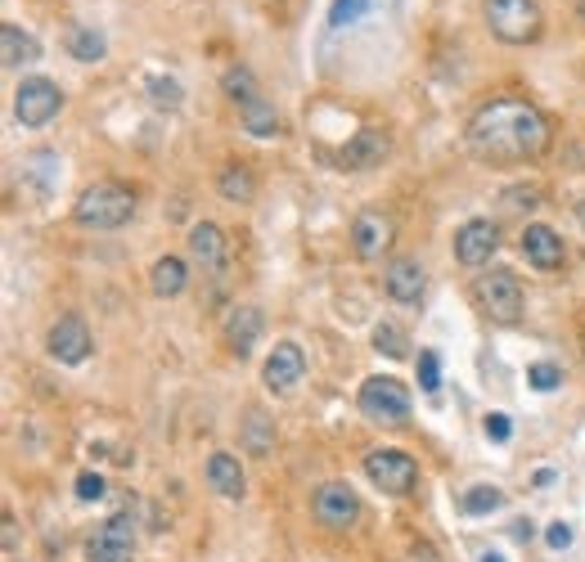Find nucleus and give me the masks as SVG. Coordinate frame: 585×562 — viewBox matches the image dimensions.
<instances>
[{
	"label": "nucleus",
	"mask_w": 585,
	"mask_h": 562,
	"mask_svg": "<svg viewBox=\"0 0 585 562\" xmlns=\"http://www.w3.org/2000/svg\"><path fill=\"white\" fill-rule=\"evenodd\" d=\"M243 450L248 455H258V459H266L275 450V423L262 415V409H252V415L243 419Z\"/></svg>",
	"instance_id": "obj_25"
},
{
	"label": "nucleus",
	"mask_w": 585,
	"mask_h": 562,
	"mask_svg": "<svg viewBox=\"0 0 585 562\" xmlns=\"http://www.w3.org/2000/svg\"><path fill=\"white\" fill-rule=\"evenodd\" d=\"M365 10H370V0H334V10H329V27L343 32L347 23H360Z\"/></svg>",
	"instance_id": "obj_30"
},
{
	"label": "nucleus",
	"mask_w": 585,
	"mask_h": 562,
	"mask_svg": "<svg viewBox=\"0 0 585 562\" xmlns=\"http://www.w3.org/2000/svg\"><path fill=\"white\" fill-rule=\"evenodd\" d=\"M487 27L504 46H532L540 36V27H545V14H540L536 0H491L487 5Z\"/></svg>",
	"instance_id": "obj_4"
},
{
	"label": "nucleus",
	"mask_w": 585,
	"mask_h": 562,
	"mask_svg": "<svg viewBox=\"0 0 585 562\" xmlns=\"http://www.w3.org/2000/svg\"><path fill=\"white\" fill-rule=\"evenodd\" d=\"M545 545H550V549H568L572 545V527H568V522H554V527L545 531Z\"/></svg>",
	"instance_id": "obj_34"
},
{
	"label": "nucleus",
	"mask_w": 585,
	"mask_h": 562,
	"mask_svg": "<svg viewBox=\"0 0 585 562\" xmlns=\"http://www.w3.org/2000/svg\"><path fill=\"white\" fill-rule=\"evenodd\" d=\"M509 432H514L509 428V415H487V437L491 441H509Z\"/></svg>",
	"instance_id": "obj_35"
},
{
	"label": "nucleus",
	"mask_w": 585,
	"mask_h": 562,
	"mask_svg": "<svg viewBox=\"0 0 585 562\" xmlns=\"http://www.w3.org/2000/svg\"><path fill=\"white\" fill-rule=\"evenodd\" d=\"M581 356H585V328H581Z\"/></svg>",
	"instance_id": "obj_38"
},
{
	"label": "nucleus",
	"mask_w": 585,
	"mask_h": 562,
	"mask_svg": "<svg viewBox=\"0 0 585 562\" xmlns=\"http://www.w3.org/2000/svg\"><path fill=\"white\" fill-rule=\"evenodd\" d=\"M0 59H5V68L36 63L41 59V41L32 32H23L19 23H0Z\"/></svg>",
	"instance_id": "obj_19"
},
{
	"label": "nucleus",
	"mask_w": 585,
	"mask_h": 562,
	"mask_svg": "<svg viewBox=\"0 0 585 562\" xmlns=\"http://www.w3.org/2000/svg\"><path fill=\"white\" fill-rule=\"evenodd\" d=\"M392 154V140H387V131H379V127H360L347 144H343V167L347 171H374V167H383V158Z\"/></svg>",
	"instance_id": "obj_12"
},
{
	"label": "nucleus",
	"mask_w": 585,
	"mask_h": 562,
	"mask_svg": "<svg viewBox=\"0 0 585 562\" xmlns=\"http://www.w3.org/2000/svg\"><path fill=\"white\" fill-rule=\"evenodd\" d=\"M99 495H104V477H99V473H82V477H77V500L91 504V500H99Z\"/></svg>",
	"instance_id": "obj_33"
},
{
	"label": "nucleus",
	"mask_w": 585,
	"mask_h": 562,
	"mask_svg": "<svg viewBox=\"0 0 585 562\" xmlns=\"http://www.w3.org/2000/svg\"><path fill=\"white\" fill-rule=\"evenodd\" d=\"M258 337H262V311L258 307H235L230 315H226V343H230V351L243 360L252 347H258Z\"/></svg>",
	"instance_id": "obj_18"
},
{
	"label": "nucleus",
	"mask_w": 585,
	"mask_h": 562,
	"mask_svg": "<svg viewBox=\"0 0 585 562\" xmlns=\"http://www.w3.org/2000/svg\"><path fill=\"white\" fill-rule=\"evenodd\" d=\"M222 86H226V95H230L235 104H248L252 95H262V91H258V77H252L248 68H230L226 77H222Z\"/></svg>",
	"instance_id": "obj_27"
},
{
	"label": "nucleus",
	"mask_w": 585,
	"mask_h": 562,
	"mask_svg": "<svg viewBox=\"0 0 585 562\" xmlns=\"http://www.w3.org/2000/svg\"><path fill=\"white\" fill-rule=\"evenodd\" d=\"M383 288H387L392 302L415 307L419 297H423V266H419V256H392L387 271H383Z\"/></svg>",
	"instance_id": "obj_14"
},
{
	"label": "nucleus",
	"mask_w": 585,
	"mask_h": 562,
	"mask_svg": "<svg viewBox=\"0 0 585 562\" xmlns=\"http://www.w3.org/2000/svg\"><path fill=\"white\" fill-rule=\"evenodd\" d=\"M500 248V230H496V220H464L459 225V235H455V256H459V266H491V256Z\"/></svg>",
	"instance_id": "obj_10"
},
{
	"label": "nucleus",
	"mask_w": 585,
	"mask_h": 562,
	"mask_svg": "<svg viewBox=\"0 0 585 562\" xmlns=\"http://www.w3.org/2000/svg\"><path fill=\"white\" fill-rule=\"evenodd\" d=\"M216 190H222L226 203H252L258 199V180H252V171L243 163H230V167H222V176H216Z\"/></svg>",
	"instance_id": "obj_22"
},
{
	"label": "nucleus",
	"mask_w": 585,
	"mask_h": 562,
	"mask_svg": "<svg viewBox=\"0 0 585 562\" xmlns=\"http://www.w3.org/2000/svg\"><path fill=\"white\" fill-rule=\"evenodd\" d=\"M406 333H401L392 320H383L379 328H374V351H383V356H392V360H401V356H406Z\"/></svg>",
	"instance_id": "obj_28"
},
{
	"label": "nucleus",
	"mask_w": 585,
	"mask_h": 562,
	"mask_svg": "<svg viewBox=\"0 0 585 562\" xmlns=\"http://www.w3.org/2000/svg\"><path fill=\"white\" fill-rule=\"evenodd\" d=\"M150 284H154L158 297H180V292H186V284H190L186 261H180V256H158L154 271H150Z\"/></svg>",
	"instance_id": "obj_23"
},
{
	"label": "nucleus",
	"mask_w": 585,
	"mask_h": 562,
	"mask_svg": "<svg viewBox=\"0 0 585 562\" xmlns=\"http://www.w3.org/2000/svg\"><path fill=\"white\" fill-rule=\"evenodd\" d=\"M311 509H315V522H320V527H329V531H347L351 522L360 517V500H356V491H351L347 481L320 486Z\"/></svg>",
	"instance_id": "obj_9"
},
{
	"label": "nucleus",
	"mask_w": 585,
	"mask_h": 562,
	"mask_svg": "<svg viewBox=\"0 0 585 562\" xmlns=\"http://www.w3.org/2000/svg\"><path fill=\"white\" fill-rule=\"evenodd\" d=\"M131 558H135V522L131 513H114L86 540V562H131Z\"/></svg>",
	"instance_id": "obj_8"
},
{
	"label": "nucleus",
	"mask_w": 585,
	"mask_h": 562,
	"mask_svg": "<svg viewBox=\"0 0 585 562\" xmlns=\"http://www.w3.org/2000/svg\"><path fill=\"white\" fill-rule=\"evenodd\" d=\"M144 91H150V99L158 108H180V99H186L180 82H171V77H150V82H144Z\"/></svg>",
	"instance_id": "obj_29"
},
{
	"label": "nucleus",
	"mask_w": 585,
	"mask_h": 562,
	"mask_svg": "<svg viewBox=\"0 0 585 562\" xmlns=\"http://www.w3.org/2000/svg\"><path fill=\"white\" fill-rule=\"evenodd\" d=\"M523 256L532 261L536 271H559L568 261L563 239L550 230V225H527V230H523Z\"/></svg>",
	"instance_id": "obj_16"
},
{
	"label": "nucleus",
	"mask_w": 585,
	"mask_h": 562,
	"mask_svg": "<svg viewBox=\"0 0 585 562\" xmlns=\"http://www.w3.org/2000/svg\"><path fill=\"white\" fill-rule=\"evenodd\" d=\"M581 19H585V0H581Z\"/></svg>",
	"instance_id": "obj_39"
},
{
	"label": "nucleus",
	"mask_w": 585,
	"mask_h": 562,
	"mask_svg": "<svg viewBox=\"0 0 585 562\" xmlns=\"http://www.w3.org/2000/svg\"><path fill=\"white\" fill-rule=\"evenodd\" d=\"M190 256L199 261L207 275H222L226 271V235L216 230L212 220H199L190 230Z\"/></svg>",
	"instance_id": "obj_17"
},
{
	"label": "nucleus",
	"mask_w": 585,
	"mask_h": 562,
	"mask_svg": "<svg viewBox=\"0 0 585 562\" xmlns=\"http://www.w3.org/2000/svg\"><path fill=\"white\" fill-rule=\"evenodd\" d=\"M72 216H77V225H86V230H122V225L135 216V194L122 180H95L77 199Z\"/></svg>",
	"instance_id": "obj_2"
},
{
	"label": "nucleus",
	"mask_w": 585,
	"mask_h": 562,
	"mask_svg": "<svg viewBox=\"0 0 585 562\" xmlns=\"http://www.w3.org/2000/svg\"><path fill=\"white\" fill-rule=\"evenodd\" d=\"M527 383H532L536 392H554V387L563 383V369H559V364H550V360H540V364H532V369H527Z\"/></svg>",
	"instance_id": "obj_31"
},
{
	"label": "nucleus",
	"mask_w": 585,
	"mask_h": 562,
	"mask_svg": "<svg viewBox=\"0 0 585 562\" xmlns=\"http://www.w3.org/2000/svg\"><path fill=\"white\" fill-rule=\"evenodd\" d=\"M365 477L387 495H410L419 481V464L406 450H370V455H365Z\"/></svg>",
	"instance_id": "obj_6"
},
{
	"label": "nucleus",
	"mask_w": 585,
	"mask_h": 562,
	"mask_svg": "<svg viewBox=\"0 0 585 562\" xmlns=\"http://www.w3.org/2000/svg\"><path fill=\"white\" fill-rule=\"evenodd\" d=\"M239 118H243V131L258 135V140L279 135V112H275V104L262 99V95H252L248 104H239Z\"/></svg>",
	"instance_id": "obj_21"
},
{
	"label": "nucleus",
	"mask_w": 585,
	"mask_h": 562,
	"mask_svg": "<svg viewBox=\"0 0 585 562\" xmlns=\"http://www.w3.org/2000/svg\"><path fill=\"white\" fill-rule=\"evenodd\" d=\"M392 239H396V225H392L387 212H360V216L351 220V252H356L360 261L383 256V252L392 248Z\"/></svg>",
	"instance_id": "obj_11"
},
{
	"label": "nucleus",
	"mask_w": 585,
	"mask_h": 562,
	"mask_svg": "<svg viewBox=\"0 0 585 562\" xmlns=\"http://www.w3.org/2000/svg\"><path fill=\"white\" fill-rule=\"evenodd\" d=\"M464 140L478 163L504 167V163H536L545 148H550L554 131H550V118H545L532 99L504 95V99H487L473 112L464 127Z\"/></svg>",
	"instance_id": "obj_1"
},
{
	"label": "nucleus",
	"mask_w": 585,
	"mask_h": 562,
	"mask_svg": "<svg viewBox=\"0 0 585 562\" xmlns=\"http://www.w3.org/2000/svg\"><path fill=\"white\" fill-rule=\"evenodd\" d=\"M59 108H63V91H59V82H50V77H27L19 91H14V118L23 122V127H46L50 118H59Z\"/></svg>",
	"instance_id": "obj_7"
},
{
	"label": "nucleus",
	"mask_w": 585,
	"mask_h": 562,
	"mask_svg": "<svg viewBox=\"0 0 585 562\" xmlns=\"http://www.w3.org/2000/svg\"><path fill=\"white\" fill-rule=\"evenodd\" d=\"M104 50H108V41H104V32H99V27L77 23V27L68 32V55L77 59V63H99Z\"/></svg>",
	"instance_id": "obj_24"
},
{
	"label": "nucleus",
	"mask_w": 585,
	"mask_h": 562,
	"mask_svg": "<svg viewBox=\"0 0 585 562\" xmlns=\"http://www.w3.org/2000/svg\"><path fill=\"white\" fill-rule=\"evenodd\" d=\"M19 545V527H14V517H5V553H14Z\"/></svg>",
	"instance_id": "obj_36"
},
{
	"label": "nucleus",
	"mask_w": 585,
	"mask_h": 562,
	"mask_svg": "<svg viewBox=\"0 0 585 562\" xmlns=\"http://www.w3.org/2000/svg\"><path fill=\"white\" fill-rule=\"evenodd\" d=\"M207 481H212V491L226 495V500L243 495V468H239V459L230 455V450H216V455L207 459Z\"/></svg>",
	"instance_id": "obj_20"
},
{
	"label": "nucleus",
	"mask_w": 585,
	"mask_h": 562,
	"mask_svg": "<svg viewBox=\"0 0 585 562\" xmlns=\"http://www.w3.org/2000/svg\"><path fill=\"white\" fill-rule=\"evenodd\" d=\"M302 373H307V356L298 343H279L271 356H266V369H262V379L271 392H292L302 383Z\"/></svg>",
	"instance_id": "obj_15"
},
{
	"label": "nucleus",
	"mask_w": 585,
	"mask_h": 562,
	"mask_svg": "<svg viewBox=\"0 0 585 562\" xmlns=\"http://www.w3.org/2000/svg\"><path fill=\"white\" fill-rule=\"evenodd\" d=\"M356 405H360V415L379 428H406V419H410V392H406V383L387 379V373L365 379Z\"/></svg>",
	"instance_id": "obj_3"
},
{
	"label": "nucleus",
	"mask_w": 585,
	"mask_h": 562,
	"mask_svg": "<svg viewBox=\"0 0 585 562\" xmlns=\"http://www.w3.org/2000/svg\"><path fill=\"white\" fill-rule=\"evenodd\" d=\"M419 387H423V392H437V387H442V360H437V351H423V356H419Z\"/></svg>",
	"instance_id": "obj_32"
},
{
	"label": "nucleus",
	"mask_w": 585,
	"mask_h": 562,
	"mask_svg": "<svg viewBox=\"0 0 585 562\" xmlns=\"http://www.w3.org/2000/svg\"><path fill=\"white\" fill-rule=\"evenodd\" d=\"M46 347H50V356H55L59 364H82V360L91 356V328H86V320H82V315H63V320L50 328Z\"/></svg>",
	"instance_id": "obj_13"
},
{
	"label": "nucleus",
	"mask_w": 585,
	"mask_h": 562,
	"mask_svg": "<svg viewBox=\"0 0 585 562\" xmlns=\"http://www.w3.org/2000/svg\"><path fill=\"white\" fill-rule=\"evenodd\" d=\"M473 297H478V307L496 324H518V315H523V284H518L514 271H504V266L478 275V288H473Z\"/></svg>",
	"instance_id": "obj_5"
},
{
	"label": "nucleus",
	"mask_w": 585,
	"mask_h": 562,
	"mask_svg": "<svg viewBox=\"0 0 585 562\" xmlns=\"http://www.w3.org/2000/svg\"><path fill=\"white\" fill-rule=\"evenodd\" d=\"M504 504V491H496V486H473V491L459 500V509L468 517H482V513H496Z\"/></svg>",
	"instance_id": "obj_26"
},
{
	"label": "nucleus",
	"mask_w": 585,
	"mask_h": 562,
	"mask_svg": "<svg viewBox=\"0 0 585 562\" xmlns=\"http://www.w3.org/2000/svg\"><path fill=\"white\" fill-rule=\"evenodd\" d=\"M482 562H504V558L500 553H482Z\"/></svg>",
	"instance_id": "obj_37"
}]
</instances>
